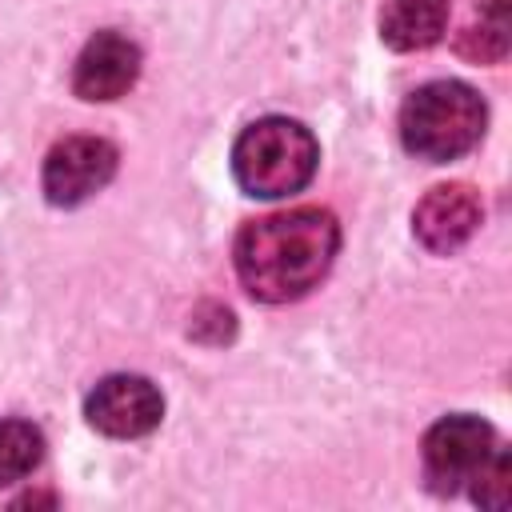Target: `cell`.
<instances>
[{"mask_svg":"<svg viewBox=\"0 0 512 512\" xmlns=\"http://www.w3.org/2000/svg\"><path fill=\"white\" fill-rule=\"evenodd\" d=\"M480 224V196L468 184H440L432 188L416 212H412V232L428 252H456Z\"/></svg>","mask_w":512,"mask_h":512,"instance_id":"obj_8","label":"cell"},{"mask_svg":"<svg viewBox=\"0 0 512 512\" xmlns=\"http://www.w3.org/2000/svg\"><path fill=\"white\" fill-rule=\"evenodd\" d=\"M448 0H384L380 8V36L396 52L432 48L448 28Z\"/></svg>","mask_w":512,"mask_h":512,"instance_id":"obj_9","label":"cell"},{"mask_svg":"<svg viewBox=\"0 0 512 512\" xmlns=\"http://www.w3.org/2000/svg\"><path fill=\"white\" fill-rule=\"evenodd\" d=\"M340 248L336 216L324 208H288L260 216L236 236V276L264 300L284 304L324 280Z\"/></svg>","mask_w":512,"mask_h":512,"instance_id":"obj_1","label":"cell"},{"mask_svg":"<svg viewBox=\"0 0 512 512\" xmlns=\"http://www.w3.org/2000/svg\"><path fill=\"white\" fill-rule=\"evenodd\" d=\"M116 176V148L100 136H68L44 160V196L60 208L84 204Z\"/></svg>","mask_w":512,"mask_h":512,"instance_id":"obj_6","label":"cell"},{"mask_svg":"<svg viewBox=\"0 0 512 512\" xmlns=\"http://www.w3.org/2000/svg\"><path fill=\"white\" fill-rule=\"evenodd\" d=\"M468 488H472V500L476 504H484V508H508V496H512V464H508V452L496 448V456L484 464V472Z\"/></svg>","mask_w":512,"mask_h":512,"instance_id":"obj_12","label":"cell"},{"mask_svg":"<svg viewBox=\"0 0 512 512\" xmlns=\"http://www.w3.org/2000/svg\"><path fill=\"white\" fill-rule=\"evenodd\" d=\"M488 108L476 88L460 80H432L416 88L400 108V140L412 156L444 164L472 152L484 136Z\"/></svg>","mask_w":512,"mask_h":512,"instance_id":"obj_2","label":"cell"},{"mask_svg":"<svg viewBox=\"0 0 512 512\" xmlns=\"http://www.w3.org/2000/svg\"><path fill=\"white\" fill-rule=\"evenodd\" d=\"M456 52L476 64H496L508 52V0H488L456 36Z\"/></svg>","mask_w":512,"mask_h":512,"instance_id":"obj_10","label":"cell"},{"mask_svg":"<svg viewBox=\"0 0 512 512\" xmlns=\"http://www.w3.org/2000/svg\"><path fill=\"white\" fill-rule=\"evenodd\" d=\"M44 456V436L28 420H0V488L24 480Z\"/></svg>","mask_w":512,"mask_h":512,"instance_id":"obj_11","label":"cell"},{"mask_svg":"<svg viewBox=\"0 0 512 512\" xmlns=\"http://www.w3.org/2000/svg\"><path fill=\"white\" fill-rule=\"evenodd\" d=\"M496 432L480 416L456 412L428 428L424 436V480L436 496H452L472 484L484 464L496 456Z\"/></svg>","mask_w":512,"mask_h":512,"instance_id":"obj_4","label":"cell"},{"mask_svg":"<svg viewBox=\"0 0 512 512\" xmlns=\"http://www.w3.org/2000/svg\"><path fill=\"white\" fill-rule=\"evenodd\" d=\"M84 416L96 432L116 436V440H132V436H148L160 416H164V396L148 376H132V372H116L104 376L88 400H84Z\"/></svg>","mask_w":512,"mask_h":512,"instance_id":"obj_5","label":"cell"},{"mask_svg":"<svg viewBox=\"0 0 512 512\" xmlns=\"http://www.w3.org/2000/svg\"><path fill=\"white\" fill-rule=\"evenodd\" d=\"M316 160H320V148L312 132L288 116H264L248 124L232 148L236 184L260 200L300 192L312 180Z\"/></svg>","mask_w":512,"mask_h":512,"instance_id":"obj_3","label":"cell"},{"mask_svg":"<svg viewBox=\"0 0 512 512\" xmlns=\"http://www.w3.org/2000/svg\"><path fill=\"white\" fill-rule=\"evenodd\" d=\"M140 76V48L120 32H96L76 56L72 88L80 100H116Z\"/></svg>","mask_w":512,"mask_h":512,"instance_id":"obj_7","label":"cell"}]
</instances>
